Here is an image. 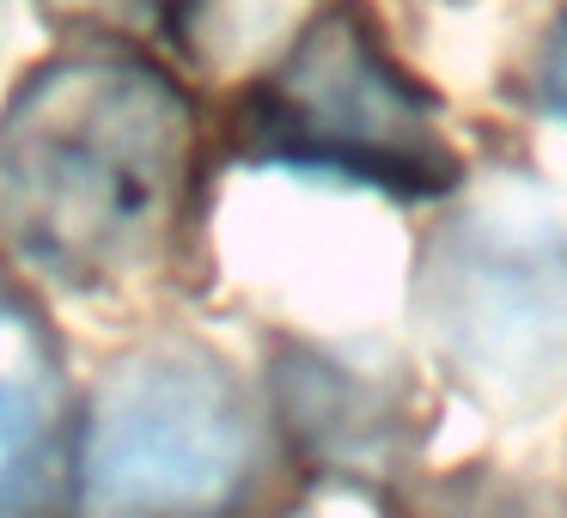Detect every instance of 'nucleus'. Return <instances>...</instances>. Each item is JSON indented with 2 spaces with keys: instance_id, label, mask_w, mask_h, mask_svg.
<instances>
[{
  "instance_id": "1",
  "label": "nucleus",
  "mask_w": 567,
  "mask_h": 518,
  "mask_svg": "<svg viewBox=\"0 0 567 518\" xmlns=\"http://www.w3.org/2000/svg\"><path fill=\"white\" fill-rule=\"evenodd\" d=\"M202 111L128 43H68L0 104V257L43 299L153 281L184 245Z\"/></svg>"
},
{
  "instance_id": "2",
  "label": "nucleus",
  "mask_w": 567,
  "mask_h": 518,
  "mask_svg": "<svg viewBox=\"0 0 567 518\" xmlns=\"http://www.w3.org/2000/svg\"><path fill=\"white\" fill-rule=\"evenodd\" d=\"M281 457L275 403L220 348L153 330L80 384L68 518H250Z\"/></svg>"
},
{
  "instance_id": "3",
  "label": "nucleus",
  "mask_w": 567,
  "mask_h": 518,
  "mask_svg": "<svg viewBox=\"0 0 567 518\" xmlns=\"http://www.w3.org/2000/svg\"><path fill=\"white\" fill-rule=\"evenodd\" d=\"M233 153L415 201L464 184V159L445 141L433 92L384 50L360 0H323L311 25L238 86Z\"/></svg>"
},
{
  "instance_id": "4",
  "label": "nucleus",
  "mask_w": 567,
  "mask_h": 518,
  "mask_svg": "<svg viewBox=\"0 0 567 518\" xmlns=\"http://www.w3.org/2000/svg\"><path fill=\"white\" fill-rule=\"evenodd\" d=\"M421 318L445 366L506 421L567 396V226L482 208L433 238Z\"/></svg>"
},
{
  "instance_id": "5",
  "label": "nucleus",
  "mask_w": 567,
  "mask_h": 518,
  "mask_svg": "<svg viewBox=\"0 0 567 518\" xmlns=\"http://www.w3.org/2000/svg\"><path fill=\"white\" fill-rule=\"evenodd\" d=\"M80 384L50 299L0 257V518H68Z\"/></svg>"
},
{
  "instance_id": "6",
  "label": "nucleus",
  "mask_w": 567,
  "mask_h": 518,
  "mask_svg": "<svg viewBox=\"0 0 567 518\" xmlns=\"http://www.w3.org/2000/svg\"><path fill=\"white\" fill-rule=\"evenodd\" d=\"M323 0H184L172 43L202 74H245L257 80L299 31L311 25Z\"/></svg>"
},
{
  "instance_id": "7",
  "label": "nucleus",
  "mask_w": 567,
  "mask_h": 518,
  "mask_svg": "<svg viewBox=\"0 0 567 518\" xmlns=\"http://www.w3.org/2000/svg\"><path fill=\"white\" fill-rule=\"evenodd\" d=\"M43 13L68 31L74 43H172V25L184 13V0H38Z\"/></svg>"
},
{
  "instance_id": "8",
  "label": "nucleus",
  "mask_w": 567,
  "mask_h": 518,
  "mask_svg": "<svg viewBox=\"0 0 567 518\" xmlns=\"http://www.w3.org/2000/svg\"><path fill=\"white\" fill-rule=\"evenodd\" d=\"M537 92H543V111L567 128V13L555 19V31L543 38L537 55Z\"/></svg>"
}]
</instances>
